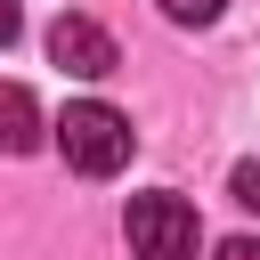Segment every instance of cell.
Returning a JSON list of instances; mask_svg holds the SVG:
<instances>
[{
	"instance_id": "6da1fadb",
	"label": "cell",
	"mask_w": 260,
	"mask_h": 260,
	"mask_svg": "<svg viewBox=\"0 0 260 260\" xmlns=\"http://www.w3.org/2000/svg\"><path fill=\"white\" fill-rule=\"evenodd\" d=\"M49 130H57L65 162H73L81 179H114V171L130 162V146H138V138H130V114H114L106 98H73Z\"/></svg>"
},
{
	"instance_id": "7a4b0ae2",
	"label": "cell",
	"mask_w": 260,
	"mask_h": 260,
	"mask_svg": "<svg viewBox=\"0 0 260 260\" xmlns=\"http://www.w3.org/2000/svg\"><path fill=\"white\" fill-rule=\"evenodd\" d=\"M122 236H130V252H138V260H195V244H203V219H195V203H187V195L154 187V195H130V211H122Z\"/></svg>"
},
{
	"instance_id": "3957f363",
	"label": "cell",
	"mask_w": 260,
	"mask_h": 260,
	"mask_svg": "<svg viewBox=\"0 0 260 260\" xmlns=\"http://www.w3.org/2000/svg\"><path fill=\"white\" fill-rule=\"evenodd\" d=\"M49 57H57L65 73H81V81H106V73L122 65L114 32H106V24H89V16H57V24H49Z\"/></svg>"
},
{
	"instance_id": "277c9868",
	"label": "cell",
	"mask_w": 260,
	"mask_h": 260,
	"mask_svg": "<svg viewBox=\"0 0 260 260\" xmlns=\"http://www.w3.org/2000/svg\"><path fill=\"white\" fill-rule=\"evenodd\" d=\"M41 106H32V89L24 81H0V154H32L41 146Z\"/></svg>"
},
{
	"instance_id": "5b68a950",
	"label": "cell",
	"mask_w": 260,
	"mask_h": 260,
	"mask_svg": "<svg viewBox=\"0 0 260 260\" xmlns=\"http://www.w3.org/2000/svg\"><path fill=\"white\" fill-rule=\"evenodd\" d=\"M154 8H162L171 24H211V16L228 8V0H154Z\"/></svg>"
},
{
	"instance_id": "8992f818",
	"label": "cell",
	"mask_w": 260,
	"mask_h": 260,
	"mask_svg": "<svg viewBox=\"0 0 260 260\" xmlns=\"http://www.w3.org/2000/svg\"><path fill=\"white\" fill-rule=\"evenodd\" d=\"M236 203L260 211V162H236Z\"/></svg>"
},
{
	"instance_id": "52a82bcc",
	"label": "cell",
	"mask_w": 260,
	"mask_h": 260,
	"mask_svg": "<svg viewBox=\"0 0 260 260\" xmlns=\"http://www.w3.org/2000/svg\"><path fill=\"white\" fill-rule=\"evenodd\" d=\"M16 32H24V16H16V0H0V49H8Z\"/></svg>"
},
{
	"instance_id": "ba28073f",
	"label": "cell",
	"mask_w": 260,
	"mask_h": 260,
	"mask_svg": "<svg viewBox=\"0 0 260 260\" xmlns=\"http://www.w3.org/2000/svg\"><path fill=\"white\" fill-rule=\"evenodd\" d=\"M219 260H260V236H236V244H219Z\"/></svg>"
}]
</instances>
